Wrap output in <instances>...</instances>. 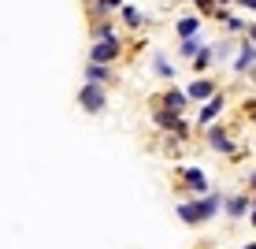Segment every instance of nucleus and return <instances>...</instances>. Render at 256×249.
<instances>
[{"label":"nucleus","mask_w":256,"mask_h":249,"mask_svg":"<svg viewBox=\"0 0 256 249\" xmlns=\"http://www.w3.org/2000/svg\"><path fill=\"white\" fill-rule=\"evenodd\" d=\"M86 78H90L93 86H104V82H112V67H104V64H90V67H86Z\"/></svg>","instance_id":"obj_10"},{"label":"nucleus","mask_w":256,"mask_h":249,"mask_svg":"<svg viewBox=\"0 0 256 249\" xmlns=\"http://www.w3.org/2000/svg\"><path fill=\"white\" fill-rule=\"evenodd\" d=\"M186 101H190L186 93H174V90L164 93V108H171V115H182V112H186Z\"/></svg>","instance_id":"obj_8"},{"label":"nucleus","mask_w":256,"mask_h":249,"mask_svg":"<svg viewBox=\"0 0 256 249\" xmlns=\"http://www.w3.org/2000/svg\"><path fill=\"white\" fill-rule=\"evenodd\" d=\"M152 71H156V75H160V78H171V75H174V67L167 64L164 56H152Z\"/></svg>","instance_id":"obj_15"},{"label":"nucleus","mask_w":256,"mask_h":249,"mask_svg":"<svg viewBox=\"0 0 256 249\" xmlns=\"http://www.w3.org/2000/svg\"><path fill=\"white\" fill-rule=\"evenodd\" d=\"M174 30H178V38H182V41H193V34L200 30V15H182Z\"/></svg>","instance_id":"obj_6"},{"label":"nucleus","mask_w":256,"mask_h":249,"mask_svg":"<svg viewBox=\"0 0 256 249\" xmlns=\"http://www.w3.org/2000/svg\"><path fill=\"white\" fill-rule=\"evenodd\" d=\"M78 104H82L86 112H104L108 108V93H104V86H93V82H86L82 90H78Z\"/></svg>","instance_id":"obj_2"},{"label":"nucleus","mask_w":256,"mask_h":249,"mask_svg":"<svg viewBox=\"0 0 256 249\" xmlns=\"http://www.w3.org/2000/svg\"><path fill=\"white\" fill-rule=\"evenodd\" d=\"M242 4H249V8H256V0H242Z\"/></svg>","instance_id":"obj_21"},{"label":"nucleus","mask_w":256,"mask_h":249,"mask_svg":"<svg viewBox=\"0 0 256 249\" xmlns=\"http://www.w3.org/2000/svg\"><path fill=\"white\" fill-rule=\"evenodd\" d=\"M249 219H252V223H256V204H252V212H249Z\"/></svg>","instance_id":"obj_20"},{"label":"nucleus","mask_w":256,"mask_h":249,"mask_svg":"<svg viewBox=\"0 0 256 249\" xmlns=\"http://www.w3.org/2000/svg\"><path fill=\"white\" fill-rule=\"evenodd\" d=\"M122 19H126V26H134V30H138V26L145 23V15H141L138 8H122Z\"/></svg>","instance_id":"obj_16"},{"label":"nucleus","mask_w":256,"mask_h":249,"mask_svg":"<svg viewBox=\"0 0 256 249\" xmlns=\"http://www.w3.org/2000/svg\"><path fill=\"white\" fill-rule=\"evenodd\" d=\"M249 41H252V45H256V23L249 26Z\"/></svg>","instance_id":"obj_19"},{"label":"nucleus","mask_w":256,"mask_h":249,"mask_svg":"<svg viewBox=\"0 0 256 249\" xmlns=\"http://www.w3.org/2000/svg\"><path fill=\"white\" fill-rule=\"evenodd\" d=\"M212 149H219V153H230V138H226L223 130H212Z\"/></svg>","instance_id":"obj_13"},{"label":"nucleus","mask_w":256,"mask_h":249,"mask_svg":"<svg viewBox=\"0 0 256 249\" xmlns=\"http://www.w3.org/2000/svg\"><path fill=\"white\" fill-rule=\"evenodd\" d=\"M119 49H122V41H119V38L93 41V49H90V64H104V67H112V60L119 56Z\"/></svg>","instance_id":"obj_3"},{"label":"nucleus","mask_w":256,"mask_h":249,"mask_svg":"<svg viewBox=\"0 0 256 249\" xmlns=\"http://www.w3.org/2000/svg\"><path fill=\"white\" fill-rule=\"evenodd\" d=\"M182 179H186V186H190V190H197V193H204V190H208L204 175H200L197 167H182Z\"/></svg>","instance_id":"obj_11"},{"label":"nucleus","mask_w":256,"mask_h":249,"mask_svg":"<svg viewBox=\"0 0 256 249\" xmlns=\"http://www.w3.org/2000/svg\"><path fill=\"white\" fill-rule=\"evenodd\" d=\"M252 204H256V201H249L245 193H238V197L226 201V216H245V212H252Z\"/></svg>","instance_id":"obj_9"},{"label":"nucleus","mask_w":256,"mask_h":249,"mask_svg":"<svg viewBox=\"0 0 256 249\" xmlns=\"http://www.w3.org/2000/svg\"><path fill=\"white\" fill-rule=\"evenodd\" d=\"M223 104H226V97H223V93H216V97H212V101L204 104V108L197 112V123H200V127L216 123V119H219V112H223Z\"/></svg>","instance_id":"obj_4"},{"label":"nucleus","mask_w":256,"mask_h":249,"mask_svg":"<svg viewBox=\"0 0 256 249\" xmlns=\"http://www.w3.org/2000/svg\"><path fill=\"white\" fill-rule=\"evenodd\" d=\"M216 212H219V197H200V201H182L178 204V216L186 223H200V219L216 216Z\"/></svg>","instance_id":"obj_1"},{"label":"nucleus","mask_w":256,"mask_h":249,"mask_svg":"<svg viewBox=\"0 0 256 249\" xmlns=\"http://www.w3.org/2000/svg\"><path fill=\"white\" fill-rule=\"evenodd\" d=\"M216 4H230V0H216Z\"/></svg>","instance_id":"obj_23"},{"label":"nucleus","mask_w":256,"mask_h":249,"mask_svg":"<svg viewBox=\"0 0 256 249\" xmlns=\"http://www.w3.org/2000/svg\"><path fill=\"white\" fill-rule=\"evenodd\" d=\"M193 4H197V8H204V12H212V4H216V0H193Z\"/></svg>","instance_id":"obj_18"},{"label":"nucleus","mask_w":256,"mask_h":249,"mask_svg":"<svg viewBox=\"0 0 256 249\" xmlns=\"http://www.w3.org/2000/svg\"><path fill=\"white\" fill-rule=\"evenodd\" d=\"M93 38H96V41L116 38V26H112V23H96V26H93Z\"/></svg>","instance_id":"obj_14"},{"label":"nucleus","mask_w":256,"mask_h":249,"mask_svg":"<svg viewBox=\"0 0 256 249\" xmlns=\"http://www.w3.org/2000/svg\"><path fill=\"white\" fill-rule=\"evenodd\" d=\"M200 52H208L204 45H200V41H182V56H186V60H197Z\"/></svg>","instance_id":"obj_12"},{"label":"nucleus","mask_w":256,"mask_h":249,"mask_svg":"<svg viewBox=\"0 0 256 249\" xmlns=\"http://www.w3.org/2000/svg\"><path fill=\"white\" fill-rule=\"evenodd\" d=\"M256 64V45L252 41H245L242 49H238V60H234V71H249Z\"/></svg>","instance_id":"obj_7"},{"label":"nucleus","mask_w":256,"mask_h":249,"mask_svg":"<svg viewBox=\"0 0 256 249\" xmlns=\"http://www.w3.org/2000/svg\"><path fill=\"white\" fill-rule=\"evenodd\" d=\"M216 93H219V90L208 82V78H193V82L186 86V97H190V101H212Z\"/></svg>","instance_id":"obj_5"},{"label":"nucleus","mask_w":256,"mask_h":249,"mask_svg":"<svg viewBox=\"0 0 256 249\" xmlns=\"http://www.w3.org/2000/svg\"><path fill=\"white\" fill-rule=\"evenodd\" d=\"M96 8H100V12H112V8H122V0H96Z\"/></svg>","instance_id":"obj_17"},{"label":"nucleus","mask_w":256,"mask_h":249,"mask_svg":"<svg viewBox=\"0 0 256 249\" xmlns=\"http://www.w3.org/2000/svg\"><path fill=\"white\" fill-rule=\"evenodd\" d=\"M245 249H256V242H249V245H245Z\"/></svg>","instance_id":"obj_22"}]
</instances>
